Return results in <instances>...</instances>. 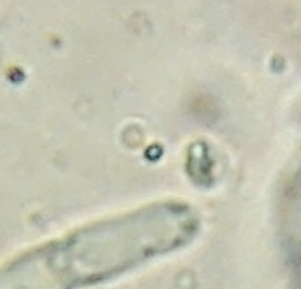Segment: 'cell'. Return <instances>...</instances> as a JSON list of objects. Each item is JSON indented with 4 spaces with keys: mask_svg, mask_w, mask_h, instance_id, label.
I'll list each match as a JSON object with an SVG mask.
<instances>
[{
    "mask_svg": "<svg viewBox=\"0 0 301 289\" xmlns=\"http://www.w3.org/2000/svg\"><path fill=\"white\" fill-rule=\"evenodd\" d=\"M295 289H301V281H300V284H298V286H296Z\"/></svg>",
    "mask_w": 301,
    "mask_h": 289,
    "instance_id": "2",
    "label": "cell"
},
{
    "mask_svg": "<svg viewBox=\"0 0 301 289\" xmlns=\"http://www.w3.org/2000/svg\"><path fill=\"white\" fill-rule=\"evenodd\" d=\"M198 233L196 213L179 204L95 221L0 263V289H95L187 249Z\"/></svg>",
    "mask_w": 301,
    "mask_h": 289,
    "instance_id": "1",
    "label": "cell"
}]
</instances>
